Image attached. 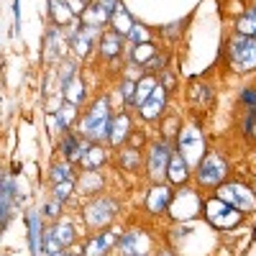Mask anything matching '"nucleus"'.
Listing matches in <instances>:
<instances>
[{
	"label": "nucleus",
	"instance_id": "nucleus-1",
	"mask_svg": "<svg viewBox=\"0 0 256 256\" xmlns=\"http://www.w3.org/2000/svg\"><path fill=\"white\" fill-rule=\"evenodd\" d=\"M110 123H113V118H110V108H108V98H100L92 102L88 116L82 118V136L92 144H100L102 138H108Z\"/></svg>",
	"mask_w": 256,
	"mask_h": 256
},
{
	"label": "nucleus",
	"instance_id": "nucleus-2",
	"mask_svg": "<svg viewBox=\"0 0 256 256\" xmlns=\"http://www.w3.org/2000/svg\"><path fill=\"white\" fill-rule=\"evenodd\" d=\"M202 212H205V218L212 228H218V230H230V228H236L244 218V212L236 210L233 205H228L226 200L220 198H210L205 200L202 205Z\"/></svg>",
	"mask_w": 256,
	"mask_h": 256
},
{
	"label": "nucleus",
	"instance_id": "nucleus-3",
	"mask_svg": "<svg viewBox=\"0 0 256 256\" xmlns=\"http://www.w3.org/2000/svg\"><path fill=\"white\" fill-rule=\"evenodd\" d=\"M228 62L236 72L256 70V36H236L228 44Z\"/></svg>",
	"mask_w": 256,
	"mask_h": 256
},
{
	"label": "nucleus",
	"instance_id": "nucleus-4",
	"mask_svg": "<svg viewBox=\"0 0 256 256\" xmlns=\"http://www.w3.org/2000/svg\"><path fill=\"white\" fill-rule=\"evenodd\" d=\"M228 174V162L218 154V152H210L208 156H202V162L195 169V177L202 187H218Z\"/></svg>",
	"mask_w": 256,
	"mask_h": 256
},
{
	"label": "nucleus",
	"instance_id": "nucleus-5",
	"mask_svg": "<svg viewBox=\"0 0 256 256\" xmlns=\"http://www.w3.org/2000/svg\"><path fill=\"white\" fill-rule=\"evenodd\" d=\"M177 152L187 159L190 166H195V164L202 162L200 156L205 154V138H202L198 126H184L182 128V134L177 138Z\"/></svg>",
	"mask_w": 256,
	"mask_h": 256
},
{
	"label": "nucleus",
	"instance_id": "nucleus-6",
	"mask_svg": "<svg viewBox=\"0 0 256 256\" xmlns=\"http://www.w3.org/2000/svg\"><path fill=\"white\" fill-rule=\"evenodd\" d=\"M218 198L226 200L228 205H233L236 210H241L244 216L256 210V195H254V190H251L248 184H241V182H228V184H223L220 192H218Z\"/></svg>",
	"mask_w": 256,
	"mask_h": 256
},
{
	"label": "nucleus",
	"instance_id": "nucleus-7",
	"mask_svg": "<svg viewBox=\"0 0 256 256\" xmlns=\"http://www.w3.org/2000/svg\"><path fill=\"white\" fill-rule=\"evenodd\" d=\"M118 216V202L110 198H95L84 205V220L90 228H105Z\"/></svg>",
	"mask_w": 256,
	"mask_h": 256
},
{
	"label": "nucleus",
	"instance_id": "nucleus-8",
	"mask_svg": "<svg viewBox=\"0 0 256 256\" xmlns=\"http://www.w3.org/2000/svg\"><path fill=\"white\" fill-rule=\"evenodd\" d=\"M202 205H205V202L200 200V195H198L195 190L180 187V192L172 198V205H169V210H172L174 220H190V218L198 216Z\"/></svg>",
	"mask_w": 256,
	"mask_h": 256
},
{
	"label": "nucleus",
	"instance_id": "nucleus-9",
	"mask_svg": "<svg viewBox=\"0 0 256 256\" xmlns=\"http://www.w3.org/2000/svg\"><path fill=\"white\" fill-rule=\"evenodd\" d=\"M172 154H174V152H169L166 144H154V146H152L146 169H148V177H152L154 184H159V182L166 177V169H169V162H172Z\"/></svg>",
	"mask_w": 256,
	"mask_h": 256
},
{
	"label": "nucleus",
	"instance_id": "nucleus-10",
	"mask_svg": "<svg viewBox=\"0 0 256 256\" xmlns=\"http://www.w3.org/2000/svg\"><path fill=\"white\" fill-rule=\"evenodd\" d=\"M95 38H98V26H88V24L72 26V31H70V46L74 49L77 56H88Z\"/></svg>",
	"mask_w": 256,
	"mask_h": 256
},
{
	"label": "nucleus",
	"instance_id": "nucleus-11",
	"mask_svg": "<svg viewBox=\"0 0 256 256\" xmlns=\"http://www.w3.org/2000/svg\"><path fill=\"white\" fill-rule=\"evenodd\" d=\"M172 190H169L166 184H154L152 190H148V198H146V210L154 212V216H162V212L169 210V205H172Z\"/></svg>",
	"mask_w": 256,
	"mask_h": 256
},
{
	"label": "nucleus",
	"instance_id": "nucleus-12",
	"mask_svg": "<svg viewBox=\"0 0 256 256\" xmlns=\"http://www.w3.org/2000/svg\"><path fill=\"white\" fill-rule=\"evenodd\" d=\"M118 241H120V230L108 228V230H102L100 236H95V238L88 241V246H84V256H105V254H108V248L116 246Z\"/></svg>",
	"mask_w": 256,
	"mask_h": 256
},
{
	"label": "nucleus",
	"instance_id": "nucleus-13",
	"mask_svg": "<svg viewBox=\"0 0 256 256\" xmlns=\"http://www.w3.org/2000/svg\"><path fill=\"white\" fill-rule=\"evenodd\" d=\"M164 105H166V90L162 88V84H156V90H154L152 98H148L141 108H138V113H141L144 120H156V118L164 113Z\"/></svg>",
	"mask_w": 256,
	"mask_h": 256
},
{
	"label": "nucleus",
	"instance_id": "nucleus-14",
	"mask_svg": "<svg viewBox=\"0 0 256 256\" xmlns=\"http://www.w3.org/2000/svg\"><path fill=\"white\" fill-rule=\"evenodd\" d=\"M144 246H146V236H144V230H138V228L126 230L120 236V241H118V248H120L123 256H141Z\"/></svg>",
	"mask_w": 256,
	"mask_h": 256
},
{
	"label": "nucleus",
	"instance_id": "nucleus-15",
	"mask_svg": "<svg viewBox=\"0 0 256 256\" xmlns=\"http://www.w3.org/2000/svg\"><path fill=\"white\" fill-rule=\"evenodd\" d=\"M49 16L54 20V26H74V10L67 0H49Z\"/></svg>",
	"mask_w": 256,
	"mask_h": 256
},
{
	"label": "nucleus",
	"instance_id": "nucleus-16",
	"mask_svg": "<svg viewBox=\"0 0 256 256\" xmlns=\"http://www.w3.org/2000/svg\"><path fill=\"white\" fill-rule=\"evenodd\" d=\"M166 177H169V182H172V184H180V187H184V182L190 180V164H187V159L180 152L172 154V162H169V169H166Z\"/></svg>",
	"mask_w": 256,
	"mask_h": 256
},
{
	"label": "nucleus",
	"instance_id": "nucleus-17",
	"mask_svg": "<svg viewBox=\"0 0 256 256\" xmlns=\"http://www.w3.org/2000/svg\"><path fill=\"white\" fill-rule=\"evenodd\" d=\"M28 246H31V254L38 256V251H44V230H41V216L36 210L28 212Z\"/></svg>",
	"mask_w": 256,
	"mask_h": 256
},
{
	"label": "nucleus",
	"instance_id": "nucleus-18",
	"mask_svg": "<svg viewBox=\"0 0 256 256\" xmlns=\"http://www.w3.org/2000/svg\"><path fill=\"white\" fill-rule=\"evenodd\" d=\"M84 152H88V146L82 144V138L80 136H74V134H67L62 138V154L67 156V162L70 164H82V156H84Z\"/></svg>",
	"mask_w": 256,
	"mask_h": 256
},
{
	"label": "nucleus",
	"instance_id": "nucleus-19",
	"mask_svg": "<svg viewBox=\"0 0 256 256\" xmlns=\"http://www.w3.org/2000/svg\"><path fill=\"white\" fill-rule=\"evenodd\" d=\"M131 136V118H128V113H118L110 123V134H108V141L113 146H120L126 144V138Z\"/></svg>",
	"mask_w": 256,
	"mask_h": 256
},
{
	"label": "nucleus",
	"instance_id": "nucleus-20",
	"mask_svg": "<svg viewBox=\"0 0 256 256\" xmlns=\"http://www.w3.org/2000/svg\"><path fill=\"white\" fill-rule=\"evenodd\" d=\"M120 44H123V36H120V34H116V31L102 34V36H100V56H102V59H113V56H118L120 49H123Z\"/></svg>",
	"mask_w": 256,
	"mask_h": 256
},
{
	"label": "nucleus",
	"instance_id": "nucleus-21",
	"mask_svg": "<svg viewBox=\"0 0 256 256\" xmlns=\"http://www.w3.org/2000/svg\"><path fill=\"white\" fill-rule=\"evenodd\" d=\"M108 20H110V13L105 10L98 0H92V3L84 8V13H82V24H88V26H98L100 28L102 24H108Z\"/></svg>",
	"mask_w": 256,
	"mask_h": 256
},
{
	"label": "nucleus",
	"instance_id": "nucleus-22",
	"mask_svg": "<svg viewBox=\"0 0 256 256\" xmlns=\"http://www.w3.org/2000/svg\"><path fill=\"white\" fill-rule=\"evenodd\" d=\"M110 26H113V31L120 34V36H128V34H131V28L136 26V24H134V18L128 16V10L123 8V3L113 10V16H110Z\"/></svg>",
	"mask_w": 256,
	"mask_h": 256
},
{
	"label": "nucleus",
	"instance_id": "nucleus-23",
	"mask_svg": "<svg viewBox=\"0 0 256 256\" xmlns=\"http://www.w3.org/2000/svg\"><path fill=\"white\" fill-rule=\"evenodd\" d=\"M156 80L152 77V74H146V77H141L138 82H136V98H134V108H141V105L152 98V92L156 90Z\"/></svg>",
	"mask_w": 256,
	"mask_h": 256
},
{
	"label": "nucleus",
	"instance_id": "nucleus-24",
	"mask_svg": "<svg viewBox=\"0 0 256 256\" xmlns=\"http://www.w3.org/2000/svg\"><path fill=\"white\" fill-rule=\"evenodd\" d=\"M64 100L72 102V105H77V108L84 102V82H82L80 77L64 82Z\"/></svg>",
	"mask_w": 256,
	"mask_h": 256
},
{
	"label": "nucleus",
	"instance_id": "nucleus-25",
	"mask_svg": "<svg viewBox=\"0 0 256 256\" xmlns=\"http://www.w3.org/2000/svg\"><path fill=\"white\" fill-rule=\"evenodd\" d=\"M77 187L82 190V192H98L100 187H102V180H100V174H98V169H84V172L80 174V180H77Z\"/></svg>",
	"mask_w": 256,
	"mask_h": 256
},
{
	"label": "nucleus",
	"instance_id": "nucleus-26",
	"mask_svg": "<svg viewBox=\"0 0 256 256\" xmlns=\"http://www.w3.org/2000/svg\"><path fill=\"white\" fill-rule=\"evenodd\" d=\"M54 236L59 238V244L62 246H72L74 244V238H77V233H74V226L70 223V220H59V223H54Z\"/></svg>",
	"mask_w": 256,
	"mask_h": 256
},
{
	"label": "nucleus",
	"instance_id": "nucleus-27",
	"mask_svg": "<svg viewBox=\"0 0 256 256\" xmlns=\"http://www.w3.org/2000/svg\"><path fill=\"white\" fill-rule=\"evenodd\" d=\"M102 162H105V152L100 148V144H90L84 156H82V166L84 169H98Z\"/></svg>",
	"mask_w": 256,
	"mask_h": 256
},
{
	"label": "nucleus",
	"instance_id": "nucleus-28",
	"mask_svg": "<svg viewBox=\"0 0 256 256\" xmlns=\"http://www.w3.org/2000/svg\"><path fill=\"white\" fill-rule=\"evenodd\" d=\"M118 162H120V166H123V169H128V172H136L138 164H141V154H138V148H131V146L120 148Z\"/></svg>",
	"mask_w": 256,
	"mask_h": 256
},
{
	"label": "nucleus",
	"instance_id": "nucleus-29",
	"mask_svg": "<svg viewBox=\"0 0 256 256\" xmlns=\"http://www.w3.org/2000/svg\"><path fill=\"white\" fill-rule=\"evenodd\" d=\"M74 174H72V164L70 162H62V164H54L52 166V182L59 184V182H72Z\"/></svg>",
	"mask_w": 256,
	"mask_h": 256
},
{
	"label": "nucleus",
	"instance_id": "nucleus-30",
	"mask_svg": "<svg viewBox=\"0 0 256 256\" xmlns=\"http://www.w3.org/2000/svg\"><path fill=\"white\" fill-rule=\"evenodd\" d=\"M10 202H13V182L6 177L3 180V202H0V212H3V228L8 226V216H10Z\"/></svg>",
	"mask_w": 256,
	"mask_h": 256
},
{
	"label": "nucleus",
	"instance_id": "nucleus-31",
	"mask_svg": "<svg viewBox=\"0 0 256 256\" xmlns=\"http://www.w3.org/2000/svg\"><path fill=\"white\" fill-rule=\"evenodd\" d=\"M190 100L202 108V105H208L212 100V92H210L208 84H192V88H190Z\"/></svg>",
	"mask_w": 256,
	"mask_h": 256
},
{
	"label": "nucleus",
	"instance_id": "nucleus-32",
	"mask_svg": "<svg viewBox=\"0 0 256 256\" xmlns=\"http://www.w3.org/2000/svg\"><path fill=\"white\" fill-rule=\"evenodd\" d=\"M44 251H46V256H59V254H62V244H59V238L54 236L52 228L44 230Z\"/></svg>",
	"mask_w": 256,
	"mask_h": 256
},
{
	"label": "nucleus",
	"instance_id": "nucleus-33",
	"mask_svg": "<svg viewBox=\"0 0 256 256\" xmlns=\"http://www.w3.org/2000/svg\"><path fill=\"white\" fill-rule=\"evenodd\" d=\"M156 52H154V46H152V41H148V44H136L134 46V62H138V64H146L148 59H152Z\"/></svg>",
	"mask_w": 256,
	"mask_h": 256
},
{
	"label": "nucleus",
	"instance_id": "nucleus-34",
	"mask_svg": "<svg viewBox=\"0 0 256 256\" xmlns=\"http://www.w3.org/2000/svg\"><path fill=\"white\" fill-rule=\"evenodd\" d=\"M128 38H131V44L136 46V44H148V38H152V34H148L141 24H136L134 28H131V34H128Z\"/></svg>",
	"mask_w": 256,
	"mask_h": 256
},
{
	"label": "nucleus",
	"instance_id": "nucleus-35",
	"mask_svg": "<svg viewBox=\"0 0 256 256\" xmlns=\"http://www.w3.org/2000/svg\"><path fill=\"white\" fill-rule=\"evenodd\" d=\"M56 116L62 118L64 128H70V123H72V120H74V116H77V105H72V102H67V105H62V108L56 110Z\"/></svg>",
	"mask_w": 256,
	"mask_h": 256
},
{
	"label": "nucleus",
	"instance_id": "nucleus-36",
	"mask_svg": "<svg viewBox=\"0 0 256 256\" xmlns=\"http://www.w3.org/2000/svg\"><path fill=\"white\" fill-rule=\"evenodd\" d=\"M72 190H74V180L72 182H59V184H54V198L64 202V200L72 195Z\"/></svg>",
	"mask_w": 256,
	"mask_h": 256
},
{
	"label": "nucleus",
	"instance_id": "nucleus-37",
	"mask_svg": "<svg viewBox=\"0 0 256 256\" xmlns=\"http://www.w3.org/2000/svg\"><path fill=\"white\" fill-rule=\"evenodd\" d=\"M164 64H166V56L164 54H154L152 59H148L146 64H144V70H148V72H164Z\"/></svg>",
	"mask_w": 256,
	"mask_h": 256
},
{
	"label": "nucleus",
	"instance_id": "nucleus-38",
	"mask_svg": "<svg viewBox=\"0 0 256 256\" xmlns=\"http://www.w3.org/2000/svg\"><path fill=\"white\" fill-rule=\"evenodd\" d=\"M120 92H123V98H126L128 105H134V98H136V82H134V80H123Z\"/></svg>",
	"mask_w": 256,
	"mask_h": 256
},
{
	"label": "nucleus",
	"instance_id": "nucleus-39",
	"mask_svg": "<svg viewBox=\"0 0 256 256\" xmlns=\"http://www.w3.org/2000/svg\"><path fill=\"white\" fill-rule=\"evenodd\" d=\"M74 77H77V67H74L72 62H64L62 67H59V80H62V82H70V80H74Z\"/></svg>",
	"mask_w": 256,
	"mask_h": 256
},
{
	"label": "nucleus",
	"instance_id": "nucleus-40",
	"mask_svg": "<svg viewBox=\"0 0 256 256\" xmlns=\"http://www.w3.org/2000/svg\"><path fill=\"white\" fill-rule=\"evenodd\" d=\"M241 102L248 110H256V90H244L241 92Z\"/></svg>",
	"mask_w": 256,
	"mask_h": 256
},
{
	"label": "nucleus",
	"instance_id": "nucleus-41",
	"mask_svg": "<svg viewBox=\"0 0 256 256\" xmlns=\"http://www.w3.org/2000/svg\"><path fill=\"white\" fill-rule=\"evenodd\" d=\"M59 210H62V200H49L46 202V208H44V212H46V218H56L59 216Z\"/></svg>",
	"mask_w": 256,
	"mask_h": 256
},
{
	"label": "nucleus",
	"instance_id": "nucleus-42",
	"mask_svg": "<svg viewBox=\"0 0 256 256\" xmlns=\"http://www.w3.org/2000/svg\"><path fill=\"white\" fill-rule=\"evenodd\" d=\"M98 3H100V6L105 8V10H108V13L113 16V10H116V8L120 6V0H98Z\"/></svg>",
	"mask_w": 256,
	"mask_h": 256
},
{
	"label": "nucleus",
	"instance_id": "nucleus-43",
	"mask_svg": "<svg viewBox=\"0 0 256 256\" xmlns=\"http://www.w3.org/2000/svg\"><path fill=\"white\" fill-rule=\"evenodd\" d=\"M156 256H177V254H174V251H172V248H162V251H159V254H156Z\"/></svg>",
	"mask_w": 256,
	"mask_h": 256
},
{
	"label": "nucleus",
	"instance_id": "nucleus-44",
	"mask_svg": "<svg viewBox=\"0 0 256 256\" xmlns=\"http://www.w3.org/2000/svg\"><path fill=\"white\" fill-rule=\"evenodd\" d=\"M70 256H84V254H70Z\"/></svg>",
	"mask_w": 256,
	"mask_h": 256
},
{
	"label": "nucleus",
	"instance_id": "nucleus-45",
	"mask_svg": "<svg viewBox=\"0 0 256 256\" xmlns=\"http://www.w3.org/2000/svg\"><path fill=\"white\" fill-rule=\"evenodd\" d=\"M141 256H146V254H141Z\"/></svg>",
	"mask_w": 256,
	"mask_h": 256
}]
</instances>
